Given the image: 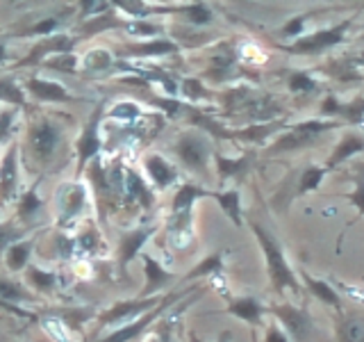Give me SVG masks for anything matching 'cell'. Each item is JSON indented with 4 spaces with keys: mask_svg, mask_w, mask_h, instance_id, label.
Wrapping results in <instances>:
<instances>
[{
    "mask_svg": "<svg viewBox=\"0 0 364 342\" xmlns=\"http://www.w3.org/2000/svg\"><path fill=\"white\" fill-rule=\"evenodd\" d=\"M28 142L34 157L41 160V162H50L62 144L60 123H55L50 117H41L37 121H32L28 130Z\"/></svg>",
    "mask_w": 364,
    "mask_h": 342,
    "instance_id": "obj_1",
    "label": "cell"
},
{
    "mask_svg": "<svg viewBox=\"0 0 364 342\" xmlns=\"http://www.w3.org/2000/svg\"><path fill=\"white\" fill-rule=\"evenodd\" d=\"M102 112H105V100H98L96 110L91 112L89 121L85 123L82 133H80L75 148H77V171H82L87 162L100 151V135H98V125L102 121Z\"/></svg>",
    "mask_w": 364,
    "mask_h": 342,
    "instance_id": "obj_2",
    "label": "cell"
},
{
    "mask_svg": "<svg viewBox=\"0 0 364 342\" xmlns=\"http://www.w3.org/2000/svg\"><path fill=\"white\" fill-rule=\"evenodd\" d=\"M18 190V142H11L0 160V208L16 197Z\"/></svg>",
    "mask_w": 364,
    "mask_h": 342,
    "instance_id": "obj_3",
    "label": "cell"
},
{
    "mask_svg": "<svg viewBox=\"0 0 364 342\" xmlns=\"http://www.w3.org/2000/svg\"><path fill=\"white\" fill-rule=\"evenodd\" d=\"M255 233H257V237H259L262 247H264V254H267V260H269L271 279L276 281V285H278L280 290L284 288V285H287V288H296V281H294V276H291V271H289V267H287V262H284L282 254L276 249V244H273L271 239L264 235V231H262L259 226H255Z\"/></svg>",
    "mask_w": 364,
    "mask_h": 342,
    "instance_id": "obj_4",
    "label": "cell"
},
{
    "mask_svg": "<svg viewBox=\"0 0 364 342\" xmlns=\"http://www.w3.org/2000/svg\"><path fill=\"white\" fill-rule=\"evenodd\" d=\"M178 299V294H171V296H166V299H162V304L159 306H155L151 313L148 315H144V317H139L136 322H132V324H128V326H123V328H119V331H114L112 336H107L105 340H100V342H130V340H134V338H139L144 331H146V326H151L153 324V319L164 311L166 306H171Z\"/></svg>",
    "mask_w": 364,
    "mask_h": 342,
    "instance_id": "obj_5",
    "label": "cell"
},
{
    "mask_svg": "<svg viewBox=\"0 0 364 342\" xmlns=\"http://www.w3.org/2000/svg\"><path fill=\"white\" fill-rule=\"evenodd\" d=\"M28 91L43 103H66L73 96L68 94V89L62 83H53V80H43V78H30L26 83Z\"/></svg>",
    "mask_w": 364,
    "mask_h": 342,
    "instance_id": "obj_6",
    "label": "cell"
},
{
    "mask_svg": "<svg viewBox=\"0 0 364 342\" xmlns=\"http://www.w3.org/2000/svg\"><path fill=\"white\" fill-rule=\"evenodd\" d=\"M157 306V299H139V301H121L117 306H112L107 313H102L100 315V324L102 326H107V324H114V322H119V319H128L130 315H139L144 311H148V308H155Z\"/></svg>",
    "mask_w": 364,
    "mask_h": 342,
    "instance_id": "obj_7",
    "label": "cell"
},
{
    "mask_svg": "<svg viewBox=\"0 0 364 342\" xmlns=\"http://www.w3.org/2000/svg\"><path fill=\"white\" fill-rule=\"evenodd\" d=\"M176 151L182 162L191 169H200L205 165V160H208V144L198 140V137H182L176 146Z\"/></svg>",
    "mask_w": 364,
    "mask_h": 342,
    "instance_id": "obj_8",
    "label": "cell"
},
{
    "mask_svg": "<svg viewBox=\"0 0 364 342\" xmlns=\"http://www.w3.org/2000/svg\"><path fill=\"white\" fill-rule=\"evenodd\" d=\"M153 235V228H136V231H130V233H125L123 239H121V244H119V265L121 269L128 267V262L139 254V249L146 244V239Z\"/></svg>",
    "mask_w": 364,
    "mask_h": 342,
    "instance_id": "obj_9",
    "label": "cell"
},
{
    "mask_svg": "<svg viewBox=\"0 0 364 342\" xmlns=\"http://www.w3.org/2000/svg\"><path fill=\"white\" fill-rule=\"evenodd\" d=\"M146 171H148V176L157 182V187L171 185V182H173L176 176H178L176 169L171 167L162 155H148L146 157Z\"/></svg>",
    "mask_w": 364,
    "mask_h": 342,
    "instance_id": "obj_10",
    "label": "cell"
},
{
    "mask_svg": "<svg viewBox=\"0 0 364 342\" xmlns=\"http://www.w3.org/2000/svg\"><path fill=\"white\" fill-rule=\"evenodd\" d=\"M85 203V187L77 185V182H68L62 187V210H64V219H73L77 212L82 210Z\"/></svg>",
    "mask_w": 364,
    "mask_h": 342,
    "instance_id": "obj_11",
    "label": "cell"
},
{
    "mask_svg": "<svg viewBox=\"0 0 364 342\" xmlns=\"http://www.w3.org/2000/svg\"><path fill=\"white\" fill-rule=\"evenodd\" d=\"M30 251H32V239H18V242L11 244L7 251H5V265L9 271H23L28 265V258H30Z\"/></svg>",
    "mask_w": 364,
    "mask_h": 342,
    "instance_id": "obj_12",
    "label": "cell"
},
{
    "mask_svg": "<svg viewBox=\"0 0 364 342\" xmlns=\"http://www.w3.org/2000/svg\"><path fill=\"white\" fill-rule=\"evenodd\" d=\"M278 313L282 317V322L291 328V333L299 340H305L307 331H310V322H307V317L301 311H294V308H280Z\"/></svg>",
    "mask_w": 364,
    "mask_h": 342,
    "instance_id": "obj_13",
    "label": "cell"
},
{
    "mask_svg": "<svg viewBox=\"0 0 364 342\" xmlns=\"http://www.w3.org/2000/svg\"><path fill=\"white\" fill-rule=\"evenodd\" d=\"M144 262H146V276H148V285L144 290V296H148V294H153L157 288H162V285L171 279V274H166L151 256H144Z\"/></svg>",
    "mask_w": 364,
    "mask_h": 342,
    "instance_id": "obj_14",
    "label": "cell"
},
{
    "mask_svg": "<svg viewBox=\"0 0 364 342\" xmlns=\"http://www.w3.org/2000/svg\"><path fill=\"white\" fill-rule=\"evenodd\" d=\"M41 205H43V201L37 197V185H32L28 192H23L21 203H18V217L23 222H28L41 210Z\"/></svg>",
    "mask_w": 364,
    "mask_h": 342,
    "instance_id": "obj_15",
    "label": "cell"
},
{
    "mask_svg": "<svg viewBox=\"0 0 364 342\" xmlns=\"http://www.w3.org/2000/svg\"><path fill=\"white\" fill-rule=\"evenodd\" d=\"M341 28H335V30H326V32H318L314 37L301 41V48L303 51H314V48H326V46H335L339 39H341Z\"/></svg>",
    "mask_w": 364,
    "mask_h": 342,
    "instance_id": "obj_16",
    "label": "cell"
},
{
    "mask_svg": "<svg viewBox=\"0 0 364 342\" xmlns=\"http://www.w3.org/2000/svg\"><path fill=\"white\" fill-rule=\"evenodd\" d=\"M203 194H208V192H203V190L193 187V185L180 187V192L176 194V199H173V212H176V214H185V212H189L191 203L196 201L198 197H203Z\"/></svg>",
    "mask_w": 364,
    "mask_h": 342,
    "instance_id": "obj_17",
    "label": "cell"
},
{
    "mask_svg": "<svg viewBox=\"0 0 364 342\" xmlns=\"http://www.w3.org/2000/svg\"><path fill=\"white\" fill-rule=\"evenodd\" d=\"M0 100H9L14 105H26V94L11 78H0Z\"/></svg>",
    "mask_w": 364,
    "mask_h": 342,
    "instance_id": "obj_18",
    "label": "cell"
},
{
    "mask_svg": "<svg viewBox=\"0 0 364 342\" xmlns=\"http://www.w3.org/2000/svg\"><path fill=\"white\" fill-rule=\"evenodd\" d=\"M230 313L239 315L242 319H248V322H257L259 319V306L255 299H242V301H237L230 306Z\"/></svg>",
    "mask_w": 364,
    "mask_h": 342,
    "instance_id": "obj_19",
    "label": "cell"
},
{
    "mask_svg": "<svg viewBox=\"0 0 364 342\" xmlns=\"http://www.w3.org/2000/svg\"><path fill=\"white\" fill-rule=\"evenodd\" d=\"M0 299H5L7 304L23 301V299H26V290H23V285L16 283V281L0 279Z\"/></svg>",
    "mask_w": 364,
    "mask_h": 342,
    "instance_id": "obj_20",
    "label": "cell"
},
{
    "mask_svg": "<svg viewBox=\"0 0 364 342\" xmlns=\"http://www.w3.org/2000/svg\"><path fill=\"white\" fill-rule=\"evenodd\" d=\"M341 342H364V324L360 319H348L341 326Z\"/></svg>",
    "mask_w": 364,
    "mask_h": 342,
    "instance_id": "obj_21",
    "label": "cell"
},
{
    "mask_svg": "<svg viewBox=\"0 0 364 342\" xmlns=\"http://www.w3.org/2000/svg\"><path fill=\"white\" fill-rule=\"evenodd\" d=\"M30 283H34V288H39L43 292H50L57 283V276L48 271H41V269H30Z\"/></svg>",
    "mask_w": 364,
    "mask_h": 342,
    "instance_id": "obj_22",
    "label": "cell"
},
{
    "mask_svg": "<svg viewBox=\"0 0 364 342\" xmlns=\"http://www.w3.org/2000/svg\"><path fill=\"white\" fill-rule=\"evenodd\" d=\"M216 199L223 205V210L232 217V222L239 224V197L237 192H228V194H216Z\"/></svg>",
    "mask_w": 364,
    "mask_h": 342,
    "instance_id": "obj_23",
    "label": "cell"
},
{
    "mask_svg": "<svg viewBox=\"0 0 364 342\" xmlns=\"http://www.w3.org/2000/svg\"><path fill=\"white\" fill-rule=\"evenodd\" d=\"M307 283H310V288L314 290V294H316V296H321L323 301L333 304V306L339 304V301H337V294L328 288V283H323V281H314V279H307Z\"/></svg>",
    "mask_w": 364,
    "mask_h": 342,
    "instance_id": "obj_24",
    "label": "cell"
},
{
    "mask_svg": "<svg viewBox=\"0 0 364 342\" xmlns=\"http://www.w3.org/2000/svg\"><path fill=\"white\" fill-rule=\"evenodd\" d=\"M14 119H16V110H11V108L0 110V144L7 140L11 125H14Z\"/></svg>",
    "mask_w": 364,
    "mask_h": 342,
    "instance_id": "obj_25",
    "label": "cell"
},
{
    "mask_svg": "<svg viewBox=\"0 0 364 342\" xmlns=\"http://www.w3.org/2000/svg\"><path fill=\"white\" fill-rule=\"evenodd\" d=\"M21 237V231H16V228L11 226H0V251H7L14 242H18Z\"/></svg>",
    "mask_w": 364,
    "mask_h": 342,
    "instance_id": "obj_26",
    "label": "cell"
},
{
    "mask_svg": "<svg viewBox=\"0 0 364 342\" xmlns=\"http://www.w3.org/2000/svg\"><path fill=\"white\" fill-rule=\"evenodd\" d=\"M360 148H362V142H360V140H355V137H350V140H346V142H344V146L337 148V153H335V157H333V162H337V160L348 157L353 151H360Z\"/></svg>",
    "mask_w": 364,
    "mask_h": 342,
    "instance_id": "obj_27",
    "label": "cell"
},
{
    "mask_svg": "<svg viewBox=\"0 0 364 342\" xmlns=\"http://www.w3.org/2000/svg\"><path fill=\"white\" fill-rule=\"evenodd\" d=\"M323 176V171L321 169H312V171H307L305 174V180L301 182V192H307V190H312L318 185V180H321Z\"/></svg>",
    "mask_w": 364,
    "mask_h": 342,
    "instance_id": "obj_28",
    "label": "cell"
},
{
    "mask_svg": "<svg viewBox=\"0 0 364 342\" xmlns=\"http://www.w3.org/2000/svg\"><path fill=\"white\" fill-rule=\"evenodd\" d=\"M57 28H60V23H57V19H46V21H41V23H37L32 30H30V34H50V32H55Z\"/></svg>",
    "mask_w": 364,
    "mask_h": 342,
    "instance_id": "obj_29",
    "label": "cell"
},
{
    "mask_svg": "<svg viewBox=\"0 0 364 342\" xmlns=\"http://www.w3.org/2000/svg\"><path fill=\"white\" fill-rule=\"evenodd\" d=\"M219 256H214V258H208V260H205V262H200V267H196V269H193L191 274H189V276L187 279H193V276H200V274H208V271H212V269H216V267H219Z\"/></svg>",
    "mask_w": 364,
    "mask_h": 342,
    "instance_id": "obj_30",
    "label": "cell"
},
{
    "mask_svg": "<svg viewBox=\"0 0 364 342\" xmlns=\"http://www.w3.org/2000/svg\"><path fill=\"white\" fill-rule=\"evenodd\" d=\"M189 16L193 23H208L210 21V9L203 7V5H196V7H189Z\"/></svg>",
    "mask_w": 364,
    "mask_h": 342,
    "instance_id": "obj_31",
    "label": "cell"
},
{
    "mask_svg": "<svg viewBox=\"0 0 364 342\" xmlns=\"http://www.w3.org/2000/svg\"><path fill=\"white\" fill-rule=\"evenodd\" d=\"M314 87V83L307 76H303V73H296L294 78H291V89H312Z\"/></svg>",
    "mask_w": 364,
    "mask_h": 342,
    "instance_id": "obj_32",
    "label": "cell"
},
{
    "mask_svg": "<svg viewBox=\"0 0 364 342\" xmlns=\"http://www.w3.org/2000/svg\"><path fill=\"white\" fill-rule=\"evenodd\" d=\"M114 114L121 119H132V117H136V108L132 105V103H123V105H119L117 110H114Z\"/></svg>",
    "mask_w": 364,
    "mask_h": 342,
    "instance_id": "obj_33",
    "label": "cell"
},
{
    "mask_svg": "<svg viewBox=\"0 0 364 342\" xmlns=\"http://www.w3.org/2000/svg\"><path fill=\"white\" fill-rule=\"evenodd\" d=\"M0 306H5L7 311H11V313H16V315H21V317H30L26 311H23V308H16L14 304H5V301H0Z\"/></svg>",
    "mask_w": 364,
    "mask_h": 342,
    "instance_id": "obj_34",
    "label": "cell"
},
{
    "mask_svg": "<svg viewBox=\"0 0 364 342\" xmlns=\"http://www.w3.org/2000/svg\"><path fill=\"white\" fill-rule=\"evenodd\" d=\"M267 342H287V340H284V336L278 333V331H271L269 338H267Z\"/></svg>",
    "mask_w": 364,
    "mask_h": 342,
    "instance_id": "obj_35",
    "label": "cell"
},
{
    "mask_svg": "<svg viewBox=\"0 0 364 342\" xmlns=\"http://www.w3.org/2000/svg\"><path fill=\"white\" fill-rule=\"evenodd\" d=\"M230 333H228V331H225V333H221V338H219V342H230ZM191 342H203L200 338H196V336H191Z\"/></svg>",
    "mask_w": 364,
    "mask_h": 342,
    "instance_id": "obj_36",
    "label": "cell"
},
{
    "mask_svg": "<svg viewBox=\"0 0 364 342\" xmlns=\"http://www.w3.org/2000/svg\"><path fill=\"white\" fill-rule=\"evenodd\" d=\"M353 201H355L358 205H362V210H364V187H360V190H358V194H355V197H353Z\"/></svg>",
    "mask_w": 364,
    "mask_h": 342,
    "instance_id": "obj_37",
    "label": "cell"
},
{
    "mask_svg": "<svg viewBox=\"0 0 364 342\" xmlns=\"http://www.w3.org/2000/svg\"><path fill=\"white\" fill-rule=\"evenodd\" d=\"M301 23H303V19H296L294 23H291V26L287 28V32L291 34V32H296V30H299V26H301Z\"/></svg>",
    "mask_w": 364,
    "mask_h": 342,
    "instance_id": "obj_38",
    "label": "cell"
},
{
    "mask_svg": "<svg viewBox=\"0 0 364 342\" xmlns=\"http://www.w3.org/2000/svg\"><path fill=\"white\" fill-rule=\"evenodd\" d=\"M3 60H5V46L0 43V62H3Z\"/></svg>",
    "mask_w": 364,
    "mask_h": 342,
    "instance_id": "obj_39",
    "label": "cell"
},
{
    "mask_svg": "<svg viewBox=\"0 0 364 342\" xmlns=\"http://www.w3.org/2000/svg\"><path fill=\"white\" fill-rule=\"evenodd\" d=\"M153 342H168V340H153Z\"/></svg>",
    "mask_w": 364,
    "mask_h": 342,
    "instance_id": "obj_40",
    "label": "cell"
}]
</instances>
